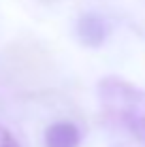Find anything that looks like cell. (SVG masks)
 Masks as SVG:
<instances>
[{
  "mask_svg": "<svg viewBox=\"0 0 145 147\" xmlns=\"http://www.w3.org/2000/svg\"><path fill=\"white\" fill-rule=\"evenodd\" d=\"M109 22L98 13H83L77 19V36L88 47H100L109 36Z\"/></svg>",
  "mask_w": 145,
  "mask_h": 147,
  "instance_id": "obj_2",
  "label": "cell"
},
{
  "mask_svg": "<svg viewBox=\"0 0 145 147\" xmlns=\"http://www.w3.org/2000/svg\"><path fill=\"white\" fill-rule=\"evenodd\" d=\"M96 92L109 117L139 139H145V92L141 88L119 77H103Z\"/></svg>",
  "mask_w": 145,
  "mask_h": 147,
  "instance_id": "obj_1",
  "label": "cell"
},
{
  "mask_svg": "<svg viewBox=\"0 0 145 147\" xmlns=\"http://www.w3.org/2000/svg\"><path fill=\"white\" fill-rule=\"evenodd\" d=\"M0 147H19V143L15 141V136L0 124Z\"/></svg>",
  "mask_w": 145,
  "mask_h": 147,
  "instance_id": "obj_4",
  "label": "cell"
},
{
  "mask_svg": "<svg viewBox=\"0 0 145 147\" xmlns=\"http://www.w3.org/2000/svg\"><path fill=\"white\" fill-rule=\"evenodd\" d=\"M81 132L73 121H56L45 130V147H79Z\"/></svg>",
  "mask_w": 145,
  "mask_h": 147,
  "instance_id": "obj_3",
  "label": "cell"
}]
</instances>
